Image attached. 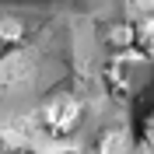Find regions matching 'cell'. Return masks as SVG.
Wrapping results in <instances>:
<instances>
[{"label": "cell", "mask_w": 154, "mask_h": 154, "mask_svg": "<svg viewBox=\"0 0 154 154\" xmlns=\"http://www.w3.org/2000/svg\"><path fill=\"white\" fill-rule=\"evenodd\" d=\"M84 119V98L74 88H56L53 95L38 105V126L56 140H67L77 133V126Z\"/></svg>", "instance_id": "6da1fadb"}, {"label": "cell", "mask_w": 154, "mask_h": 154, "mask_svg": "<svg viewBox=\"0 0 154 154\" xmlns=\"http://www.w3.org/2000/svg\"><path fill=\"white\" fill-rule=\"evenodd\" d=\"M133 154H154V105L137 119V130H133Z\"/></svg>", "instance_id": "8992f818"}, {"label": "cell", "mask_w": 154, "mask_h": 154, "mask_svg": "<svg viewBox=\"0 0 154 154\" xmlns=\"http://www.w3.org/2000/svg\"><path fill=\"white\" fill-rule=\"evenodd\" d=\"M105 42L112 53H126V49H133L137 46V32H133V18H126V21H112L105 28Z\"/></svg>", "instance_id": "277c9868"}, {"label": "cell", "mask_w": 154, "mask_h": 154, "mask_svg": "<svg viewBox=\"0 0 154 154\" xmlns=\"http://www.w3.org/2000/svg\"><path fill=\"white\" fill-rule=\"evenodd\" d=\"M95 154H133V133L123 126H109L95 140Z\"/></svg>", "instance_id": "7a4b0ae2"}, {"label": "cell", "mask_w": 154, "mask_h": 154, "mask_svg": "<svg viewBox=\"0 0 154 154\" xmlns=\"http://www.w3.org/2000/svg\"><path fill=\"white\" fill-rule=\"evenodd\" d=\"M11 154H32V151H11Z\"/></svg>", "instance_id": "52a82bcc"}, {"label": "cell", "mask_w": 154, "mask_h": 154, "mask_svg": "<svg viewBox=\"0 0 154 154\" xmlns=\"http://www.w3.org/2000/svg\"><path fill=\"white\" fill-rule=\"evenodd\" d=\"M133 32H137V53L147 60V63H154V14H140V18H133Z\"/></svg>", "instance_id": "5b68a950"}, {"label": "cell", "mask_w": 154, "mask_h": 154, "mask_svg": "<svg viewBox=\"0 0 154 154\" xmlns=\"http://www.w3.org/2000/svg\"><path fill=\"white\" fill-rule=\"evenodd\" d=\"M25 38H28L25 18L14 14V11H4L0 14V49H18V46H25Z\"/></svg>", "instance_id": "3957f363"}]
</instances>
